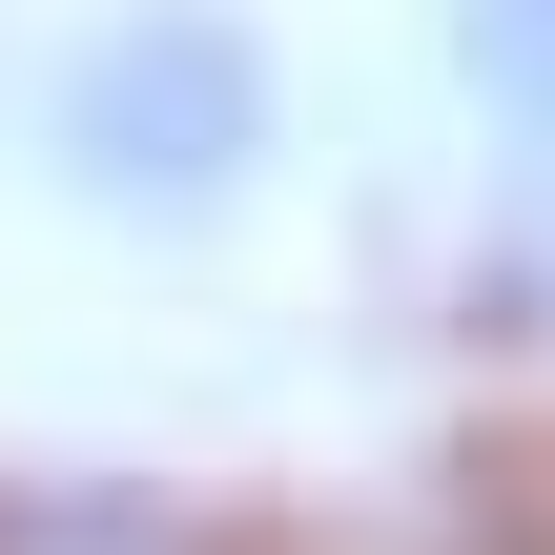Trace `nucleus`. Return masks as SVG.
I'll return each mask as SVG.
<instances>
[{
	"instance_id": "f257e3e1",
	"label": "nucleus",
	"mask_w": 555,
	"mask_h": 555,
	"mask_svg": "<svg viewBox=\"0 0 555 555\" xmlns=\"http://www.w3.org/2000/svg\"><path fill=\"white\" fill-rule=\"evenodd\" d=\"M247 144H268V62H247L227 0H144L62 62V165L103 206H206Z\"/></svg>"
},
{
	"instance_id": "f03ea898",
	"label": "nucleus",
	"mask_w": 555,
	"mask_h": 555,
	"mask_svg": "<svg viewBox=\"0 0 555 555\" xmlns=\"http://www.w3.org/2000/svg\"><path fill=\"white\" fill-rule=\"evenodd\" d=\"M0 555H227V535L165 494H0Z\"/></svg>"
},
{
	"instance_id": "7ed1b4c3",
	"label": "nucleus",
	"mask_w": 555,
	"mask_h": 555,
	"mask_svg": "<svg viewBox=\"0 0 555 555\" xmlns=\"http://www.w3.org/2000/svg\"><path fill=\"white\" fill-rule=\"evenodd\" d=\"M474 82L515 124H555V0H474Z\"/></svg>"
}]
</instances>
